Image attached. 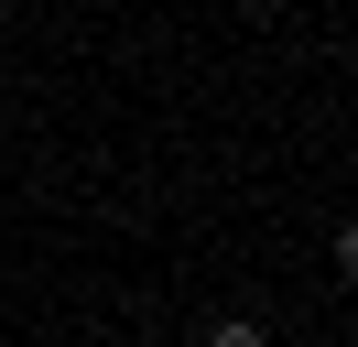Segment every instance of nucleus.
<instances>
[{"instance_id": "f257e3e1", "label": "nucleus", "mask_w": 358, "mask_h": 347, "mask_svg": "<svg viewBox=\"0 0 358 347\" xmlns=\"http://www.w3.org/2000/svg\"><path fill=\"white\" fill-rule=\"evenodd\" d=\"M206 347H271V337H261L250 315H217V325H206Z\"/></svg>"}]
</instances>
